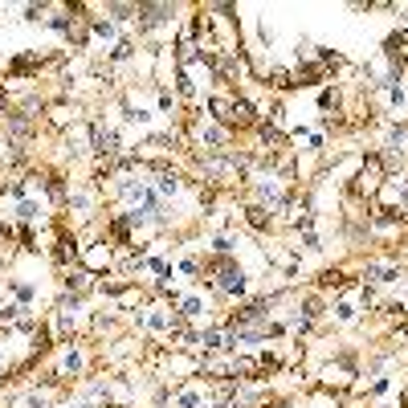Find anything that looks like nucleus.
<instances>
[{
  "label": "nucleus",
  "instance_id": "1",
  "mask_svg": "<svg viewBox=\"0 0 408 408\" xmlns=\"http://www.w3.org/2000/svg\"><path fill=\"white\" fill-rule=\"evenodd\" d=\"M135 12L143 16V25H159V21H168V16H172V4H139Z\"/></svg>",
  "mask_w": 408,
  "mask_h": 408
},
{
  "label": "nucleus",
  "instance_id": "2",
  "mask_svg": "<svg viewBox=\"0 0 408 408\" xmlns=\"http://www.w3.org/2000/svg\"><path fill=\"white\" fill-rule=\"evenodd\" d=\"M249 225H253V229H265V225H270L265 208H249Z\"/></svg>",
  "mask_w": 408,
  "mask_h": 408
},
{
  "label": "nucleus",
  "instance_id": "3",
  "mask_svg": "<svg viewBox=\"0 0 408 408\" xmlns=\"http://www.w3.org/2000/svg\"><path fill=\"white\" fill-rule=\"evenodd\" d=\"M261 139H265V143H274V147H282V135H278L274 127H261Z\"/></svg>",
  "mask_w": 408,
  "mask_h": 408
},
{
  "label": "nucleus",
  "instance_id": "4",
  "mask_svg": "<svg viewBox=\"0 0 408 408\" xmlns=\"http://www.w3.org/2000/svg\"><path fill=\"white\" fill-rule=\"evenodd\" d=\"M175 188H180V184H175V175H164V180H159V192H175Z\"/></svg>",
  "mask_w": 408,
  "mask_h": 408
},
{
  "label": "nucleus",
  "instance_id": "5",
  "mask_svg": "<svg viewBox=\"0 0 408 408\" xmlns=\"http://www.w3.org/2000/svg\"><path fill=\"white\" fill-rule=\"evenodd\" d=\"M94 29H98L102 37H111V33H115V25H111V21H94Z\"/></svg>",
  "mask_w": 408,
  "mask_h": 408
}]
</instances>
